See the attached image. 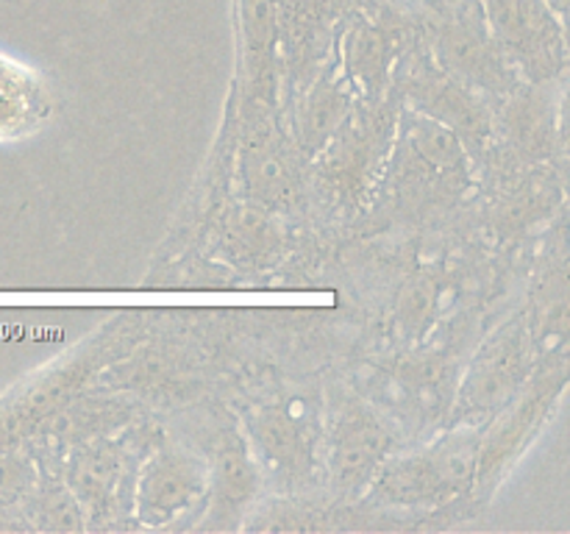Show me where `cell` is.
I'll return each mask as SVG.
<instances>
[{"instance_id": "cell-1", "label": "cell", "mask_w": 570, "mask_h": 534, "mask_svg": "<svg viewBox=\"0 0 570 534\" xmlns=\"http://www.w3.org/2000/svg\"><path fill=\"white\" fill-rule=\"evenodd\" d=\"M476 428L454 432L415 454L384 459L373 476L376 498L393 506H438L468 490L476 476Z\"/></svg>"}, {"instance_id": "cell-2", "label": "cell", "mask_w": 570, "mask_h": 534, "mask_svg": "<svg viewBox=\"0 0 570 534\" xmlns=\"http://www.w3.org/2000/svg\"><path fill=\"white\" fill-rule=\"evenodd\" d=\"M250 451L262 471L284 487L306 484L323 456V417L304 395L256 406L248 417Z\"/></svg>"}, {"instance_id": "cell-3", "label": "cell", "mask_w": 570, "mask_h": 534, "mask_svg": "<svg viewBox=\"0 0 570 534\" xmlns=\"http://www.w3.org/2000/svg\"><path fill=\"white\" fill-rule=\"evenodd\" d=\"M393 432L356 395L337 393L323 426V462L334 493L360 495L390 456Z\"/></svg>"}, {"instance_id": "cell-4", "label": "cell", "mask_w": 570, "mask_h": 534, "mask_svg": "<svg viewBox=\"0 0 570 534\" xmlns=\"http://www.w3.org/2000/svg\"><path fill=\"white\" fill-rule=\"evenodd\" d=\"M566 387V354L557 356V362L540 367L532 378H527L521 389L501 406V417L488 428L484 439L479 437L476 448V476L473 482L479 487H493L501 473L518 459L529 439L538 434L543 421L549 417L551 406L560 398Z\"/></svg>"}, {"instance_id": "cell-5", "label": "cell", "mask_w": 570, "mask_h": 534, "mask_svg": "<svg viewBox=\"0 0 570 534\" xmlns=\"http://www.w3.org/2000/svg\"><path fill=\"white\" fill-rule=\"evenodd\" d=\"M438 59L451 76L471 89L510 95L518 89L515 65L490 33L479 0H456L445 6L438 26Z\"/></svg>"}, {"instance_id": "cell-6", "label": "cell", "mask_w": 570, "mask_h": 534, "mask_svg": "<svg viewBox=\"0 0 570 534\" xmlns=\"http://www.w3.org/2000/svg\"><path fill=\"white\" fill-rule=\"evenodd\" d=\"M490 33L507 59L532 81H549L566 65L560 20L546 0H479Z\"/></svg>"}, {"instance_id": "cell-7", "label": "cell", "mask_w": 570, "mask_h": 534, "mask_svg": "<svg viewBox=\"0 0 570 534\" xmlns=\"http://www.w3.org/2000/svg\"><path fill=\"white\" fill-rule=\"evenodd\" d=\"M209 495V465L181 445L161 443L145 459L134 490V512L145 526H167Z\"/></svg>"}, {"instance_id": "cell-8", "label": "cell", "mask_w": 570, "mask_h": 534, "mask_svg": "<svg viewBox=\"0 0 570 534\" xmlns=\"http://www.w3.org/2000/svg\"><path fill=\"white\" fill-rule=\"evenodd\" d=\"M529 328L521 320L501 328L484 343L456 395V412L465 421L499 412L529 378Z\"/></svg>"}, {"instance_id": "cell-9", "label": "cell", "mask_w": 570, "mask_h": 534, "mask_svg": "<svg viewBox=\"0 0 570 534\" xmlns=\"http://www.w3.org/2000/svg\"><path fill=\"white\" fill-rule=\"evenodd\" d=\"M387 106L365 109L351 120L343 122L332 142L323 148L321 181L328 192L340 200H360L365 195L367 181L376 176V165L387 150V137L393 131V120L387 115Z\"/></svg>"}, {"instance_id": "cell-10", "label": "cell", "mask_w": 570, "mask_h": 534, "mask_svg": "<svg viewBox=\"0 0 570 534\" xmlns=\"http://www.w3.org/2000/svg\"><path fill=\"white\" fill-rule=\"evenodd\" d=\"M239 165L250 200L267 211H284L298 200L293 154L265 111H250L243 126Z\"/></svg>"}, {"instance_id": "cell-11", "label": "cell", "mask_w": 570, "mask_h": 534, "mask_svg": "<svg viewBox=\"0 0 570 534\" xmlns=\"http://www.w3.org/2000/svg\"><path fill=\"white\" fill-rule=\"evenodd\" d=\"M126 448L109 434L72 445L65 465V484L76 495L87 526H100L104 517L115 515L122 487Z\"/></svg>"}, {"instance_id": "cell-12", "label": "cell", "mask_w": 570, "mask_h": 534, "mask_svg": "<svg viewBox=\"0 0 570 534\" xmlns=\"http://www.w3.org/2000/svg\"><path fill=\"white\" fill-rule=\"evenodd\" d=\"M410 95L417 111L445 122L465 145L488 142L490 131H493L488 109L473 95V89L456 76H451L443 65L434 67L429 61H421L412 70Z\"/></svg>"}, {"instance_id": "cell-13", "label": "cell", "mask_w": 570, "mask_h": 534, "mask_svg": "<svg viewBox=\"0 0 570 534\" xmlns=\"http://www.w3.org/2000/svg\"><path fill=\"white\" fill-rule=\"evenodd\" d=\"M262 467L243 434L223 432L217 439L215 459L209 467V521L206 528L237 526L239 515H248V506L259 495Z\"/></svg>"}, {"instance_id": "cell-14", "label": "cell", "mask_w": 570, "mask_h": 534, "mask_svg": "<svg viewBox=\"0 0 570 534\" xmlns=\"http://www.w3.org/2000/svg\"><path fill=\"white\" fill-rule=\"evenodd\" d=\"M56 115V95L39 72L0 53V142L42 131Z\"/></svg>"}, {"instance_id": "cell-15", "label": "cell", "mask_w": 570, "mask_h": 534, "mask_svg": "<svg viewBox=\"0 0 570 534\" xmlns=\"http://www.w3.org/2000/svg\"><path fill=\"white\" fill-rule=\"evenodd\" d=\"M351 115V92L343 81L323 76L301 100L298 139L306 154H321Z\"/></svg>"}, {"instance_id": "cell-16", "label": "cell", "mask_w": 570, "mask_h": 534, "mask_svg": "<svg viewBox=\"0 0 570 534\" xmlns=\"http://www.w3.org/2000/svg\"><path fill=\"white\" fill-rule=\"evenodd\" d=\"M390 61H393V37L379 22L360 20L345 37V67L351 81L365 92L379 95L390 78Z\"/></svg>"}, {"instance_id": "cell-17", "label": "cell", "mask_w": 570, "mask_h": 534, "mask_svg": "<svg viewBox=\"0 0 570 534\" xmlns=\"http://www.w3.org/2000/svg\"><path fill=\"white\" fill-rule=\"evenodd\" d=\"M406 137H410L412 156H415L426 170L438 172V176L443 178H465V142H462L445 122L417 111V115H410Z\"/></svg>"}, {"instance_id": "cell-18", "label": "cell", "mask_w": 570, "mask_h": 534, "mask_svg": "<svg viewBox=\"0 0 570 534\" xmlns=\"http://www.w3.org/2000/svg\"><path fill=\"white\" fill-rule=\"evenodd\" d=\"M223 248L234 261L265 265L278 248V231L273 228L267 209L262 206H239L223 220Z\"/></svg>"}, {"instance_id": "cell-19", "label": "cell", "mask_w": 570, "mask_h": 534, "mask_svg": "<svg viewBox=\"0 0 570 534\" xmlns=\"http://www.w3.org/2000/svg\"><path fill=\"white\" fill-rule=\"evenodd\" d=\"M504 128L512 145L532 159H543L551 150L549 103H546L543 95L532 92V89L529 92L527 89H512L504 111Z\"/></svg>"}, {"instance_id": "cell-20", "label": "cell", "mask_w": 570, "mask_h": 534, "mask_svg": "<svg viewBox=\"0 0 570 534\" xmlns=\"http://www.w3.org/2000/svg\"><path fill=\"white\" fill-rule=\"evenodd\" d=\"M239 17H243V37H245V59H248V72L259 87L271 72L273 50L278 42V22L273 0H239Z\"/></svg>"}, {"instance_id": "cell-21", "label": "cell", "mask_w": 570, "mask_h": 534, "mask_svg": "<svg viewBox=\"0 0 570 534\" xmlns=\"http://www.w3.org/2000/svg\"><path fill=\"white\" fill-rule=\"evenodd\" d=\"M26 515L33 517V526L50 532H81L87 526L76 495L59 478H37V487L26 501Z\"/></svg>"}, {"instance_id": "cell-22", "label": "cell", "mask_w": 570, "mask_h": 534, "mask_svg": "<svg viewBox=\"0 0 570 534\" xmlns=\"http://www.w3.org/2000/svg\"><path fill=\"white\" fill-rule=\"evenodd\" d=\"M37 462L26 448L17 445V448L0 454V517L17 510H22L26 515V501L37 487Z\"/></svg>"}, {"instance_id": "cell-23", "label": "cell", "mask_w": 570, "mask_h": 534, "mask_svg": "<svg viewBox=\"0 0 570 534\" xmlns=\"http://www.w3.org/2000/svg\"><path fill=\"white\" fill-rule=\"evenodd\" d=\"M434 306H438V278L417 276L401 289L399 306H395V326L406 337H421L429 323L434 320Z\"/></svg>"}, {"instance_id": "cell-24", "label": "cell", "mask_w": 570, "mask_h": 534, "mask_svg": "<svg viewBox=\"0 0 570 534\" xmlns=\"http://www.w3.org/2000/svg\"><path fill=\"white\" fill-rule=\"evenodd\" d=\"M546 3H549L557 14H562V11H566V0H546Z\"/></svg>"}, {"instance_id": "cell-25", "label": "cell", "mask_w": 570, "mask_h": 534, "mask_svg": "<svg viewBox=\"0 0 570 534\" xmlns=\"http://www.w3.org/2000/svg\"><path fill=\"white\" fill-rule=\"evenodd\" d=\"M421 3H432V6L445 3V6H451V3H456V0H421Z\"/></svg>"}]
</instances>
